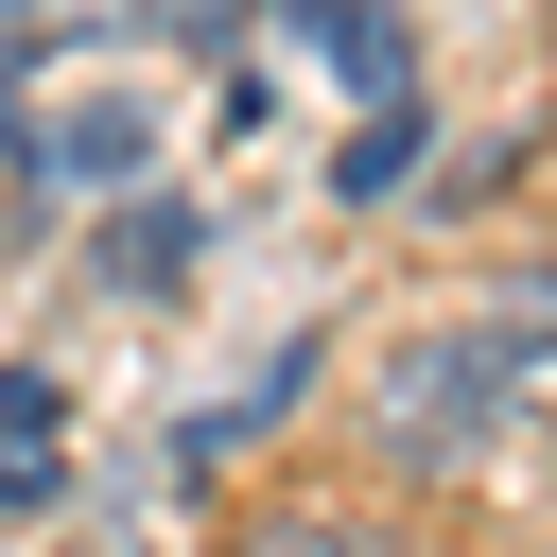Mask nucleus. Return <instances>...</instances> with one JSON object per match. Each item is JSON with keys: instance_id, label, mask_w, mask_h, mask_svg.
Instances as JSON below:
<instances>
[{"instance_id": "nucleus-5", "label": "nucleus", "mask_w": 557, "mask_h": 557, "mask_svg": "<svg viewBox=\"0 0 557 557\" xmlns=\"http://www.w3.org/2000/svg\"><path fill=\"white\" fill-rule=\"evenodd\" d=\"M70 487V383L52 366H0V522H35Z\"/></svg>"}, {"instance_id": "nucleus-7", "label": "nucleus", "mask_w": 557, "mask_h": 557, "mask_svg": "<svg viewBox=\"0 0 557 557\" xmlns=\"http://www.w3.org/2000/svg\"><path fill=\"white\" fill-rule=\"evenodd\" d=\"M226 557H383V540H366L348 505H261V522H244Z\"/></svg>"}, {"instance_id": "nucleus-4", "label": "nucleus", "mask_w": 557, "mask_h": 557, "mask_svg": "<svg viewBox=\"0 0 557 557\" xmlns=\"http://www.w3.org/2000/svg\"><path fill=\"white\" fill-rule=\"evenodd\" d=\"M278 35H296L331 87H366V104H418V35H400L383 0H278Z\"/></svg>"}, {"instance_id": "nucleus-2", "label": "nucleus", "mask_w": 557, "mask_h": 557, "mask_svg": "<svg viewBox=\"0 0 557 557\" xmlns=\"http://www.w3.org/2000/svg\"><path fill=\"white\" fill-rule=\"evenodd\" d=\"M157 139H174V122H157V87H87V104L17 122L0 157H17L35 191H87V209H104V191H157Z\"/></svg>"}, {"instance_id": "nucleus-3", "label": "nucleus", "mask_w": 557, "mask_h": 557, "mask_svg": "<svg viewBox=\"0 0 557 557\" xmlns=\"http://www.w3.org/2000/svg\"><path fill=\"white\" fill-rule=\"evenodd\" d=\"M191 261H209V209H191L174 174L87 209V296H122V313H174V296H191Z\"/></svg>"}, {"instance_id": "nucleus-6", "label": "nucleus", "mask_w": 557, "mask_h": 557, "mask_svg": "<svg viewBox=\"0 0 557 557\" xmlns=\"http://www.w3.org/2000/svg\"><path fill=\"white\" fill-rule=\"evenodd\" d=\"M418 139H435L418 104H366V122H348V157H331V191H348V209H400V191H418Z\"/></svg>"}, {"instance_id": "nucleus-1", "label": "nucleus", "mask_w": 557, "mask_h": 557, "mask_svg": "<svg viewBox=\"0 0 557 557\" xmlns=\"http://www.w3.org/2000/svg\"><path fill=\"white\" fill-rule=\"evenodd\" d=\"M522 383H540V331L522 313H435V331H400L383 366H366V453L383 470H470L505 418H522Z\"/></svg>"}]
</instances>
